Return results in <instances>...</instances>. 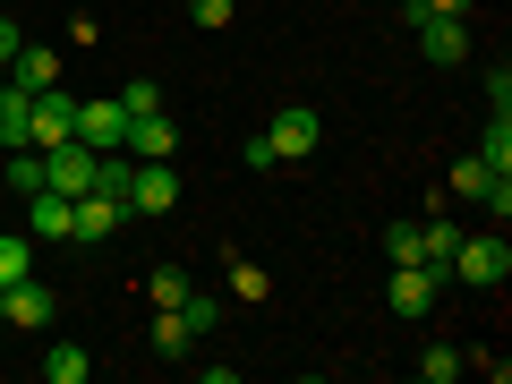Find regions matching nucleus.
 <instances>
[{
    "label": "nucleus",
    "instance_id": "obj_1",
    "mask_svg": "<svg viewBox=\"0 0 512 384\" xmlns=\"http://www.w3.org/2000/svg\"><path fill=\"white\" fill-rule=\"evenodd\" d=\"M444 274H453L461 291H495V282L512 274V248H504V239H495V231H478V239L461 231V248L444 256Z\"/></svg>",
    "mask_w": 512,
    "mask_h": 384
},
{
    "label": "nucleus",
    "instance_id": "obj_2",
    "mask_svg": "<svg viewBox=\"0 0 512 384\" xmlns=\"http://www.w3.org/2000/svg\"><path fill=\"white\" fill-rule=\"evenodd\" d=\"M444 291V265H393V282H384V308L402 316V325H419L427 308H436Z\"/></svg>",
    "mask_w": 512,
    "mask_h": 384
},
{
    "label": "nucleus",
    "instance_id": "obj_3",
    "mask_svg": "<svg viewBox=\"0 0 512 384\" xmlns=\"http://www.w3.org/2000/svg\"><path fill=\"white\" fill-rule=\"evenodd\" d=\"M265 146H274V163H299V154L325 146V120H316L308 103H282L274 120H265Z\"/></svg>",
    "mask_w": 512,
    "mask_h": 384
},
{
    "label": "nucleus",
    "instance_id": "obj_4",
    "mask_svg": "<svg viewBox=\"0 0 512 384\" xmlns=\"http://www.w3.org/2000/svg\"><path fill=\"white\" fill-rule=\"evenodd\" d=\"M35 154H43V188H60V197H86V188H94V163H103L86 137H69V146H35Z\"/></svg>",
    "mask_w": 512,
    "mask_h": 384
},
{
    "label": "nucleus",
    "instance_id": "obj_5",
    "mask_svg": "<svg viewBox=\"0 0 512 384\" xmlns=\"http://www.w3.org/2000/svg\"><path fill=\"white\" fill-rule=\"evenodd\" d=\"M120 222H137V214H128V197H111V188H86V197L69 205V239H86V248H94V239H111Z\"/></svg>",
    "mask_w": 512,
    "mask_h": 384
},
{
    "label": "nucleus",
    "instance_id": "obj_6",
    "mask_svg": "<svg viewBox=\"0 0 512 384\" xmlns=\"http://www.w3.org/2000/svg\"><path fill=\"white\" fill-rule=\"evenodd\" d=\"M77 137V94L69 86H43L35 94V120H26V146H69Z\"/></svg>",
    "mask_w": 512,
    "mask_h": 384
},
{
    "label": "nucleus",
    "instance_id": "obj_7",
    "mask_svg": "<svg viewBox=\"0 0 512 384\" xmlns=\"http://www.w3.org/2000/svg\"><path fill=\"white\" fill-rule=\"evenodd\" d=\"M410 26H419V52L436 60V69H461V60H470V26H461V18H427V9H410Z\"/></svg>",
    "mask_w": 512,
    "mask_h": 384
},
{
    "label": "nucleus",
    "instance_id": "obj_8",
    "mask_svg": "<svg viewBox=\"0 0 512 384\" xmlns=\"http://www.w3.org/2000/svg\"><path fill=\"white\" fill-rule=\"evenodd\" d=\"M180 205V171L171 163H137L128 171V214H171Z\"/></svg>",
    "mask_w": 512,
    "mask_h": 384
},
{
    "label": "nucleus",
    "instance_id": "obj_9",
    "mask_svg": "<svg viewBox=\"0 0 512 384\" xmlns=\"http://www.w3.org/2000/svg\"><path fill=\"white\" fill-rule=\"evenodd\" d=\"M60 316V299L43 291V282H9V291H0V325H18V333H43Z\"/></svg>",
    "mask_w": 512,
    "mask_h": 384
},
{
    "label": "nucleus",
    "instance_id": "obj_10",
    "mask_svg": "<svg viewBox=\"0 0 512 384\" xmlns=\"http://www.w3.org/2000/svg\"><path fill=\"white\" fill-rule=\"evenodd\" d=\"M120 154H128V163H163V154H180V128H171L163 111H137L128 137H120Z\"/></svg>",
    "mask_w": 512,
    "mask_h": 384
},
{
    "label": "nucleus",
    "instance_id": "obj_11",
    "mask_svg": "<svg viewBox=\"0 0 512 384\" xmlns=\"http://www.w3.org/2000/svg\"><path fill=\"white\" fill-rule=\"evenodd\" d=\"M77 137H86L94 154H120V137H128V111H120V94H111V103H77Z\"/></svg>",
    "mask_w": 512,
    "mask_h": 384
},
{
    "label": "nucleus",
    "instance_id": "obj_12",
    "mask_svg": "<svg viewBox=\"0 0 512 384\" xmlns=\"http://www.w3.org/2000/svg\"><path fill=\"white\" fill-rule=\"evenodd\" d=\"M69 205H77V197L35 188V197H26V239H69Z\"/></svg>",
    "mask_w": 512,
    "mask_h": 384
},
{
    "label": "nucleus",
    "instance_id": "obj_13",
    "mask_svg": "<svg viewBox=\"0 0 512 384\" xmlns=\"http://www.w3.org/2000/svg\"><path fill=\"white\" fill-rule=\"evenodd\" d=\"M495 180H512V171H495L487 154H461V163H453V197H470V205H487Z\"/></svg>",
    "mask_w": 512,
    "mask_h": 384
},
{
    "label": "nucleus",
    "instance_id": "obj_14",
    "mask_svg": "<svg viewBox=\"0 0 512 384\" xmlns=\"http://www.w3.org/2000/svg\"><path fill=\"white\" fill-rule=\"evenodd\" d=\"M9 69H18V86H26V94L60 86V52H43V43H18V60H9Z\"/></svg>",
    "mask_w": 512,
    "mask_h": 384
},
{
    "label": "nucleus",
    "instance_id": "obj_15",
    "mask_svg": "<svg viewBox=\"0 0 512 384\" xmlns=\"http://www.w3.org/2000/svg\"><path fill=\"white\" fill-rule=\"evenodd\" d=\"M26 120H35V94H26V86H0V146H9V154L26 146Z\"/></svg>",
    "mask_w": 512,
    "mask_h": 384
},
{
    "label": "nucleus",
    "instance_id": "obj_16",
    "mask_svg": "<svg viewBox=\"0 0 512 384\" xmlns=\"http://www.w3.org/2000/svg\"><path fill=\"white\" fill-rule=\"evenodd\" d=\"M154 350H163V359H188V350H197V333H188L180 308H154Z\"/></svg>",
    "mask_w": 512,
    "mask_h": 384
},
{
    "label": "nucleus",
    "instance_id": "obj_17",
    "mask_svg": "<svg viewBox=\"0 0 512 384\" xmlns=\"http://www.w3.org/2000/svg\"><path fill=\"white\" fill-rule=\"evenodd\" d=\"M26 274H35V239H26V231H0V291L26 282Z\"/></svg>",
    "mask_w": 512,
    "mask_h": 384
},
{
    "label": "nucleus",
    "instance_id": "obj_18",
    "mask_svg": "<svg viewBox=\"0 0 512 384\" xmlns=\"http://www.w3.org/2000/svg\"><path fill=\"white\" fill-rule=\"evenodd\" d=\"M43 376H52V384H86V350H77V342H52V350H43Z\"/></svg>",
    "mask_w": 512,
    "mask_h": 384
},
{
    "label": "nucleus",
    "instance_id": "obj_19",
    "mask_svg": "<svg viewBox=\"0 0 512 384\" xmlns=\"http://www.w3.org/2000/svg\"><path fill=\"white\" fill-rule=\"evenodd\" d=\"M384 256H393V265H427V239H419V222H393V231H384Z\"/></svg>",
    "mask_w": 512,
    "mask_h": 384
},
{
    "label": "nucleus",
    "instance_id": "obj_20",
    "mask_svg": "<svg viewBox=\"0 0 512 384\" xmlns=\"http://www.w3.org/2000/svg\"><path fill=\"white\" fill-rule=\"evenodd\" d=\"M231 299H248V308H256V299H274V274H265V265H248V256H239V265H231Z\"/></svg>",
    "mask_w": 512,
    "mask_h": 384
},
{
    "label": "nucleus",
    "instance_id": "obj_21",
    "mask_svg": "<svg viewBox=\"0 0 512 384\" xmlns=\"http://www.w3.org/2000/svg\"><path fill=\"white\" fill-rule=\"evenodd\" d=\"M419 239H427V265H444V256L461 248V222H436V214H427V222H419Z\"/></svg>",
    "mask_w": 512,
    "mask_h": 384
},
{
    "label": "nucleus",
    "instance_id": "obj_22",
    "mask_svg": "<svg viewBox=\"0 0 512 384\" xmlns=\"http://www.w3.org/2000/svg\"><path fill=\"white\" fill-rule=\"evenodd\" d=\"M180 316H188V333H197V342H205V333L222 325V299H205V291H188V299H180Z\"/></svg>",
    "mask_w": 512,
    "mask_h": 384
},
{
    "label": "nucleus",
    "instance_id": "obj_23",
    "mask_svg": "<svg viewBox=\"0 0 512 384\" xmlns=\"http://www.w3.org/2000/svg\"><path fill=\"white\" fill-rule=\"evenodd\" d=\"M146 291H154V308H180V299H188V274H180V265H154Z\"/></svg>",
    "mask_w": 512,
    "mask_h": 384
},
{
    "label": "nucleus",
    "instance_id": "obj_24",
    "mask_svg": "<svg viewBox=\"0 0 512 384\" xmlns=\"http://www.w3.org/2000/svg\"><path fill=\"white\" fill-rule=\"evenodd\" d=\"M461 376V350H427L419 359V384H453Z\"/></svg>",
    "mask_w": 512,
    "mask_h": 384
},
{
    "label": "nucleus",
    "instance_id": "obj_25",
    "mask_svg": "<svg viewBox=\"0 0 512 384\" xmlns=\"http://www.w3.org/2000/svg\"><path fill=\"white\" fill-rule=\"evenodd\" d=\"M461 367H478L487 384H512V359H495V350H461Z\"/></svg>",
    "mask_w": 512,
    "mask_h": 384
},
{
    "label": "nucleus",
    "instance_id": "obj_26",
    "mask_svg": "<svg viewBox=\"0 0 512 384\" xmlns=\"http://www.w3.org/2000/svg\"><path fill=\"white\" fill-rule=\"evenodd\" d=\"M487 120H512V69L487 77Z\"/></svg>",
    "mask_w": 512,
    "mask_h": 384
},
{
    "label": "nucleus",
    "instance_id": "obj_27",
    "mask_svg": "<svg viewBox=\"0 0 512 384\" xmlns=\"http://www.w3.org/2000/svg\"><path fill=\"white\" fill-rule=\"evenodd\" d=\"M487 163L512 171V120H487Z\"/></svg>",
    "mask_w": 512,
    "mask_h": 384
},
{
    "label": "nucleus",
    "instance_id": "obj_28",
    "mask_svg": "<svg viewBox=\"0 0 512 384\" xmlns=\"http://www.w3.org/2000/svg\"><path fill=\"white\" fill-rule=\"evenodd\" d=\"M188 18H197L205 35H222V26H231V0H188Z\"/></svg>",
    "mask_w": 512,
    "mask_h": 384
},
{
    "label": "nucleus",
    "instance_id": "obj_29",
    "mask_svg": "<svg viewBox=\"0 0 512 384\" xmlns=\"http://www.w3.org/2000/svg\"><path fill=\"white\" fill-rule=\"evenodd\" d=\"M120 111H128V120H137V111H163V103H154V86H146V77H137V86H120Z\"/></svg>",
    "mask_w": 512,
    "mask_h": 384
},
{
    "label": "nucleus",
    "instance_id": "obj_30",
    "mask_svg": "<svg viewBox=\"0 0 512 384\" xmlns=\"http://www.w3.org/2000/svg\"><path fill=\"white\" fill-rule=\"evenodd\" d=\"M410 9H427V18H470V0H410Z\"/></svg>",
    "mask_w": 512,
    "mask_h": 384
},
{
    "label": "nucleus",
    "instance_id": "obj_31",
    "mask_svg": "<svg viewBox=\"0 0 512 384\" xmlns=\"http://www.w3.org/2000/svg\"><path fill=\"white\" fill-rule=\"evenodd\" d=\"M9 60H18V26L0 18V69H9Z\"/></svg>",
    "mask_w": 512,
    "mask_h": 384
}]
</instances>
